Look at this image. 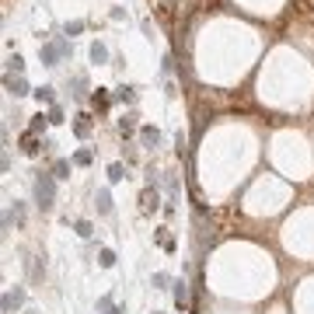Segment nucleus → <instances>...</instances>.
Returning <instances> with one entry per match:
<instances>
[{"instance_id":"f257e3e1","label":"nucleus","mask_w":314,"mask_h":314,"mask_svg":"<svg viewBox=\"0 0 314 314\" xmlns=\"http://www.w3.org/2000/svg\"><path fill=\"white\" fill-rule=\"evenodd\" d=\"M53 199H56V175H38L35 178V203L42 210H49Z\"/></svg>"},{"instance_id":"f03ea898","label":"nucleus","mask_w":314,"mask_h":314,"mask_svg":"<svg viewBox=\"0 0 314 314\" xmlns=\"http://www.w3.org/2000/svg\"><path fill=\"white\" fill-rule=\"evenodd\" d=\"M66 49H70V46L63 42V38H60V42H49V46H42V63H46V66H56V60H60Z\"/></svg>"},{"instance_id":"7ed1b4c3","label":"nucleus","mask_w":314,"mask_h":314,"mask_svg":"<svg viewBox=\"0 0 314 314\" xmlns=\"http://www.w3.org/2000/svg\"><path fill=\"white\" fill-rule=\"evenodd\" d=\"M108 105H112L108 91H105V88H98V91L91 94V108H94V112H108Z\"/></svg>"},{"instance_id":"20e7f679","label":"nucleus","mask_w":314,"mask_h":314,"mask_svg":"<svg viewBox=\"0 0 314 314\" xmlns=\"http://www.w3.org/2000/svg\"><path fill=\"white\" fill-rule=\"evenodd\" d=\"M21 300H25L21 290H7V293H4V314H11L14 307H21Z\"/></svg>"},{"instance_id":"39448f33","label":"nucleus","mask_w":314,"mask_h":314,"mask_svg":"<svg viewBox=\"0 0 314 314\" xmlns=\"http://www.w3.org/2000/svg\"><path fill=\"white\" fill-rule=\"evenodd\" d=\"M7 91H11L14 98H21V94H31V91H28V84L21 81V77H18V81H14V77H7Z\"/></svg>"},{"instance_id":"423d86ee","label":"nucleus","mask_w":314,"mask_h":314,"mask_svg":"<svg viewBox=\"0 0 314 314\" xmlns=\"http://www.w3.org/2000/svg\"><path fill=\"white\" fill-rule=\"evenodd\" d=\"M140 140H143L147 147H157V143H161V133H157L154 126H143V129H140Z\"/></svg>"},{"instance_id":"0eeeda50","label":"nucleus","mask_w":314,"mask_h":314,"mask_svg":"<svg viewBox=\"0 0 314 314\" xmlns=\"http://www.w3.org/2000/svg\"><path fill=\"white\" fill-rule=\"evenodd\" d=\"M21 147H25V154H38V147H49V143H38L35 133H25L21 136Z\"/></svg>"},{"instance_id":"6e6552de","label":"nucleus","mask_w":314,"mask_h":314,"mask_svg":"<svg viewBox=\"0 0 314 314\" xmlns=\"http://www.w3.org/2000/svg\"><path fill=\"white\" fill-rule=\"evenodd\" d=\"M175 304H178V307H182V311H185V307H188V286H185V283H182V280H178V283H175Z\"/></svg>"},{"instance_id":"1a4fd4ad","label":"nucleus","mask_w":314,"mask_h":314,"mask_svg":"<svg viewBox=\"0 0 314 314\" xmlns=\"http://www.w3.org/2000/svg\"><path fill=\"white\" fill-rule=\"evenodd\" d=\"M140 203H143V210H147V213H150V210H157V188H143Z\"/></svg>"},{"instance_id":"9d476101","label":"nucleus","mask_w":314,"mask_h":314,"mask_svg":"<svg viewBox=\"0 0 314 314\" xmlns=\"http://www.w3.org/2000/svg\"><path fill=\"white\" fill-rule=\"evenodd\" d=\"M119 133H123V136L136 133V115H123V119H119Z\"/></svg>"},{"instance_id":"9b49d317","label":"nucleus","mask_w":314,"mask_h":314,"mask_svg":"<svg viewBox=\"0 0 314 314\" xmlns=\"http://www.w3.org/2000/svg\"><path fill=\"white\" fill-rule=\"evenodd\" d=\"M46 126H49V115H42V112H38V115H35V119L28 123V133H42Z\"/></svg>"},{"instance_id":"f8f14e48","label":"nucleus","mask_w":314,"mask_h":314,"mask_svg":"<svg viewBox=\"0 0 314 314\" xmlns=\"http://www.w3.org/2000/svg\"><path fill=\"white\" fill-rule=\"evenodd\" d=\"M73 129H77V136H88V133H91V115H77Z\"/></svg>"},{"instance_id":"ddd939ff","label":"nucleus","mask_w":314,"mask_h":314,"mask_svg":"<svg viewBox=\"0 0 314 314\" xmlns=\"http://www.w3.org/2000/svg\"><path fill=\"white\" fill-rule=\"evenodd\" d=\"M98 210H101V213H112V195H108V188L98 192Z\"/></svg>"},{"instance_id":"4468645a","label":"nucleus","mask_w":314,"mask_h":314,"mask_svg":"<svg viewBox=\"0 0 314 314\" xmlns=\"http://www.w3.org/2000/svg\"><path fill=\"white\" fill-rule=\"evenodd\" d=\"M91 60H94V63H105V60H108V49H105L101 42H94V46H91Z\"/></svg>"},{"instance_id":"2eb2a0df","label":"nucleus","mask_w":314,"mask_h":314,"mask_svg":"<svg viewBox=\"0 0 314 314\" xmlns=\"http://www.w3.org/2000/svg\"><path fill=\"white\" fill-rule=\"evenodd\" d=\"M98 262H101V269H112V265H115V251H112V248H101Z\"/></svg>"},{"instance_id":"dca6fc26","label":"nucleus","mask_w":314,"mask_h":314,"mask_svg":"<svg viewBox=\"0 0 314 314\" xmlns=\"http://www.w3.org/2000/svg\"><path fill=\"white\" fill-rule=\"evenodd\" d=\"M31 94H35L38 101H42V105H53V88H35Z\"/></svg>"},{"instance_id":"f3484780","label":"nucleus","mask_w":314,"mask_h":314,"mask_svg":"<svg viewBox=\"0 0 314 314\" xmlns=\"http://www.w3.org/2000/svg\"><path fill=\"white\" fill-rule=\"evenodd\" d=\"M73 164H77V168H88V164H91V150H77V154H73Z\"/></svg>"},{"instance_id":"a211bd4d","label":"nucleus","mask_w":314,"mask_h":314,"mask_svg":"<svg viewBox=\"0 0 314 314\" xmlns=\"http://www.w3.org/2000/svg\"><path fill=\"white\" fill-rule=\"evenodd\" d=\"M53 175L56 178H70V161H56L53 164Z\"/></svg>"},{"instance_id":"6ab92c4d","label":"nucleus","mask_w":314,"mask_h":314,"mask_svg":"<svg viewBox=\"0 0 314 314\" xmlns=\"http://www.w3.org/2000/svg\"><path fill=\"white\" fill-rule=\"evenodd\" d=\"M123 178H126V168L123 164H112L108 168V182H123Z\"/></svg>"},{"instance_id":"aec40b11","label":"nucleus","mask_w":314,"mask_h":314,"mask_svg":"<svg viewBox=\"0 0 314 314\" xmlns=\"http://www.w3.org/2000/svg\"><path fill=\"white\" fill-rule=\"evenodd\" d=\"M115 98H119V101H136V91H133V88H119V91H115Z\"/></svg>"},{"instance_id":"412c9836","label":"nucleus","mask_w":314,"mask_h":314,"mask_svg":"<svg viewBox=\"0 0 314 314\" xmlns=\"http://www.w3.org/2000/svg\"><path fill=\"white\" fill-rule=\"evenodd\" d=\"M73 227H77V234H81V238H91V223H88V220H77Z\"/></svg>"},{"instance_id":"4be33fe9","label":"nucleus","mask_w":314,"mask_h":314,"mask_svg":"<svg viewBox=\"0 0 314 314\" xmlns=\"http://www.w3.org/2000/svg\"><path fill=\"white\" fill-rule=\"evenodd\" d=\"M49 123H63V108H60V105L49 108Z\"/></svg>"},{"instance_id":"5701e85b","label":"nucleus","mask_w":314,"mask_h":314,"mask_svg":"<svg viewBox=\"0 0 314 314\" xmlns=\"http://www.w3.org/2000/svg\"><path fill=\"white\" fill-rule=\"evenodd\" d=\"M7 63H11V70H14V73H21V70H25V60H21V56H11Z\"/></svg>"},{"instance_id":"b1692460","label":"nucleus","mask_w":314,"mask_h":314,"mask_svg":"<svg viewBox=\"0 0 314 314\" xmlns=\"http://www.w3.org/2000/svg\"><path fill=\"white\" fill-rule=\"evenodd\" d=\"M81 28H84V21H73V25H66V35H77Z\"/></svg>"},{"instance_id":"393cba45","label":"nucleus","mask_w":314,"mask_h":314,"mask_svg":"<svg viewBox=\"0 0 314 314\" xmlns=\"http://www.w3.org/2000/svg\"><path fill=\"white\" fill-rule=\"evenodd\" d=\"M108 314H126V311H123V307H112V311H108Z\"/></svg>"},{"instance_id":"a878e982","label":"nucleus","mask_w":314,"mask_h":314,"mask_svg":"<svg viewBox=\"0 0 314 314\" xmlns=\"http://www.w3.org/2000/svg\"><path fill=\"white\" fill-rule=\"evenodd\" d=\"M154 314H161V311H154Z\"/></svg>"}]
</instances>
